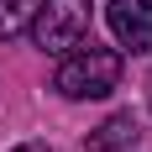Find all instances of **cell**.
Wrapping results in <instances>:
<instances>
[{
	"mask_svg": "<svg viewBox=\"0 0 152 152\" xmlns=\"http://www.w3.org/2000/svg\"><path fill=\"white\" fill-rule=\"evenodd\" d=\"M115 84H121V53L100 42H74L53 74V89L68 100H105Z\"/></svg>",
	"mask_w": 152,
	"mask_h": 152,
	"instance_id": "1",
	"label": "cell"
},
{
	"mask_svg": "<svg viewBox=\"0 0 152 152\" xmlns=\"http://www.w3.org/2000/svg\"><path fill=\"white\" fill-rule=\"evenodd\" d=\"M105 21L126 53H152V0H110Z\"/></svg>",
	"mask_w": 152,
	"mask_h": 152,
	"instance_id": "3",
	"label": "cell"
},
{
	"mask_svg": "<svg viewBox=\"0 0 152 152\" xmlns=\"http://www.w3.org/2000/svg\"><path fill=\"white\" fill-rule=\"evenodd\" d=\"M16 152H47V147H37V142H21V147H16Z\"/></svg>",
	"mask_w": 152,
	"mask_h": 152,
	"instance_id": "6",
	"label": "cell"
},
{
	"mask_svg": "<svg viewBox=\"0 0 152 152\" xmlns=\"http://www.w3.org/2000/svg\"><path fill=\"white\" fill-rule=\"evenodd\" d=\"M26 31L42 53H68L74 42L89 37V0H37Z\"/></svg>",
	"mask_w": 152,
	"mask_h": 152,
	"instance_id": "2",
	"label": "cell"
},
{
	"mask_svg": "<svg viewBox=\"0 0 152 152\" xmlns=\"http://www.w3.org/2000/svg\"><path fill=\"white\" fill-rule=\"evenodd\" d=\"M31 16H37V0H0V42L21 37L31 26Z\"/></svg>",
	"mask_w": 152,
	"mask_h": 152,
	"instance_id": "5",
	"label": "cell"
},
{
	"mask_svg": "<svg viewBox=\"0 0 152 152\" xmlns=\"http://www.w3.org/2000/svg\"><path fill=\"white\" fill-rule=\"evenodd\" d=\"M137 115L131 110H121V115H110V121H100L89 131V142H84V152H131L137 147Z\"/></svg>",
	"mask_w": 152,
	"mask_h": 152,
	"instance_id": "4",
	"label": "cell"
}]
</instances>
